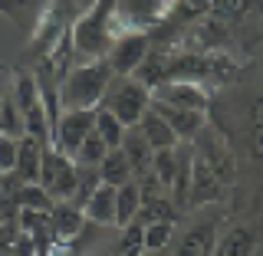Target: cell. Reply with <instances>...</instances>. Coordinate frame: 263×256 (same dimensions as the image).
Returning <instances> with one entry per match:
<instances>
[{
  "mask_svg": "<svg viewBox=\"0 0 263 256\" xmlns=\"http://www.w3.org/2000/svg\"><path fill=\"white\" fill-rule=\"evenodd\" d=\"M128 30H138L128 20V13H122L119 0H92L76 20L69 23V36L76 60H105L115 40L125 36Z\"/></svg>",
  "mask_w": 263,
  "mask_h": 256,
  "instance_id": "1",
  "label": "cell"
},
{
  "mask_svg": "<svg viewBox=\"0 0 263 256\" xmlns=\"http://www.w3.org/2000/svg\"><path fill=\"white\" fill-rule=\"evenodd\" d=\"M115 72L109 60H89L72 66L60 82V109H86L96 112L102 105L105 92H109Z\"/></svg>",
  "mask_w": 263,
  "mask_h": 256,
  "instance_id": "2",
  "label": "cell"
},
{
  "mask_svg": "<svg viewBox=\"0 0 263 256\" xmlns=\"http://www.w3.org/2000/svg\"><path fill=\"white\" fill-rule=\"evenodd\" d=\"M10 95L16 102V109L23 115V128L27 135L40 138L43 145H53V125L46 119V105H43V92H40V79L36 72H16Z\"/></svg>",
  "mask_w": 263,
  "mask_h": 256,
  "instance_id": "3",
  "label": "cell"
},
{
  "mask_svg": "<svg viewBox=\"0 0 263 256\" xmlns=\"http://www.w3.org/2000/svg\"><path fill=\"white\" fill-rule=\"evenodd\" d=\"M102 105L109 109L125 128H135L142 122V115L152 109V89L145 82H138L135 76H115L109 92H105Z\"/></svg>",
  "mask_w": 263,
  "mask_h": 256,
  "instance_id": "4",
  "label": "cell"
},
{
  "mask_svg": "<svg viewBox=\"0 0 263 256\" xmlns=\"http://www.w3.org/2000/svg\"><path fill=\"white\" fill-rule=\"evenodd\" d=\"M79 174H82V168H79L76 158L63 154L56 145H46L43 168H40V184H43L56 201H66V204L72 201V194H76V187H79Z\"/></svg>",
  "mask_w": 263,
  "mask_h": 256,
  "instance_id": "5",
  "label": "cell"
},
{
  "mask_svg": "<svg viewBox=\"0 0 263 256\" xmlns=\"http://www.w3.org/2000/svg\"><path fill=\"white\" fill-rule=\"evenodd\" d=\"M92 125H96V112H86V109H63L60 122L53 125V145L60 148L63 154L76 158L82 142L92 135Z\"/></svg>",
  "mask_w": 263,
  "mask_h": 256,
  "instance_id": "6",
  "label": "cell"
},
{
  "mask_svg": "<svg viewBox=\"0 0 263 256\" xmlns=\"http://www.w3.org/2000/svg\"><path fill=\"white\" fill-rule=\"evenodd\" d=\"M148 53H152V36H148V30H128L125 36L115 40V46L109 49L105 60H109L115 76H135Z\"/></svg>",
  "mask_w": 263,
  "mask_h": 256,
  "instance_id": "7",
  "label": "cell"
},
{
  "mask_svg": "<svg viewBox=\"0 0 263 256\" xmlns=\"http://www.w3.org/2000/svg\"><path fill=\"white\" fill-rule=\"evenodd\" d=\"M152 102H164L175 109H191V112H208L211 109V89L204 82H187V79H168L158 89H152Z\"/></svg>",
  "mask_w": 263,
  "mask_h": 256,
  "instance_id": "8",
  "label": "cell"
},
{
  "mask_svg": "<svg viewBox=\"0 0 263 256\" xmlns=\"http://www.w3.org/2000/svg\"><path fill=\"white\" fill-rule=\"evenodd\" d=\"M220 194H224V181H220L217 171H214L211 164L194 151V161H191V187H187V207H204V204H214V201H220Z\"/></svg>",
  "mask_w": 263,
  "mask_h": 256,
  "instance_id": "9",
  "label": "cell"
},
{
  "mask_svg": "<svg viewBox=\"0 0 263 256\" xmlns=\"http://www.w3.org/2000/svg\"><path fill=\"white\" fill-rule=\"evenodd\" d=\"M152 109L175 128V135L181 142H194L204 128H208V112H191V109H175V105H164V102H152Z\"/></svg>",
  "mask_w": 263,
  "mask_h": 256,
  "instance_id": "10",
  "label": "cell"
},
{
  "mask_svg": "<svg viewBox=\"0 0 263 256\" xmlns=\"http://www.w3.org/2000/svg\"><path fill=\"white\" fill-rule=\"evenodd\" d=\"M43 151H46V145L40 142V138H33V135H23V138H20L13 174L20 178L23 184H33V181H40V168H43Z\"/></svg>",
  "mask_w": 263,
  "mask_h": 256,
  "instance_id": "11",
  "label": "cell"
},
{
  "mask_svg": "<svg viewBox=\"0 0 263 256\" xmlns=\"http://www.w3.org/2000/svg\"><path fill=\"white\" fill-rule=\"evenodd\" d=\"M122 151H125V158H128V164H132V174H135V181L145 178V174H152L155 148L148 145V138H145L138 128H128V131H125V138H122Z\"/></svg>",
  "mask_w": 263,
  "mask_h": 256,
  "instance_id": "12",
  "label": "cell"
},
{
  "mask_svg": "<svg viewBox=\"0 0 263 256\" xmlns=\"http://www.w3.org/2000/svg\"><path fill=\"white\" fill-rule=\"evenodd\" d=\"M82 224H86V213L72 204H56L53 207V243L60 246H69L76 237L82 233Z\"/></svg>",
  "mask_w": 263,
  "mask_h": 256,
  "instance_id": "13",
  "label": "cell"
},
{
  "mask_svg": "<svg viewBox=\"0 0 263 256\" xmlns=\"http://www.w3.org/2000/svg\"><path fill=\"white\" fill-rule=\"evenodd\" d=\"M178 0H128V20L138 30H152L158 20H164L168 13H175Z\"/></svg>",
  "mask_w": 263,
  "mask_h": 256,
  "instance_id": "14",
  "label": "cell"
},
{
  "mask_svg": "<svg viewBox=\"0 0 263 256\" xmlns=\"http://www.w3.org/2000/svg\"><path fill=\"white\" fill-rule=\"evenodd\" d=\"M135 128L148 138V145H152L155 151H161V148H178V142H181V138L175 135V128H171V125H168V122H164L155 109H148Z\"/></svg>",
  "mask_w": 263,
  "mask_h": 256,
  "instance_id": "15",
  "label": "cell"
},
{
  "mask_svg": "<svg viewBox=\"0 0 263 256\" xmlns=\"http://www.w3.org/2000/svg\"><path fill=\"white\" fill-rule=\"evenodd\" d=\"M82 213H86V220H92L99 227L115 224V187L112 184H99L96 194L89 197V204L82 207Z\"/></svg>",
  "mask_w": 263,
  "mask_h": 256,
  "instance_id": "16",
  "label": "cell"
},
{
  "mask_svg": "<svg viewBox=\"0 0 263 256\" xmlns=\"http://www.w3.org/2000/svg\"><path fill=\"white\" fill-rule=\"evenodd\" d=\"M138 210H142V191H138V181L115 187V227H128L135 224Z\"/></svg>",
  "mask_w": 263,
  "mask_h": 256,
  "instance_id": "17",
  "label": "cell"
},
{
  "mask_svg": "<svg viewBox=\"0 0 263 256\" xmlns=\"http://www.w3.org/2000/svg\"><path fill=\"white\" fill-rule=\"evenodd\" d=\"M99 178H102V184H112V187H122V184H128V181H135L132 164H128L122 148H109V154L99 164Z\"/></svg>",
  "mask_w": 263,
  "mask_h": 256,
  "instance_id": "18",
  "label": "cell"
},
{
  "mask_svg": "<svg viewBox=\"0 0 263 256\" xmlns=\"http://www.w3.org/2000/svg\"><path fill=\"white\" fill-rule=\"evenodd\" d=\"M13 207L16 210H53L56 197L49 194L40 181H33V184H23L20 191L13 194Z\"/></svg>",
  "mask_w": 263,
  "mask_h": 256,
  "instance_id": "19",
  "label": "cell"
},
{
  "mask_svg": "<svg viewBox=\"0 0 263 256\" xmlns=\"http://www.w3.org/2000/svg\"><path fill=\"white\" fill-rule=\"evenodd\" d=\"M178 256H214V224H197L178 246Z\"/></svg>",
  "mask_w": 263,
  "mask_h": 256,
  "instance_id": "20",
  "label": "cell"
},
{
  "mask_svg": "<svg viewBox=\"0 0 263 256\" xmlns=\"http://www.w3.org/2000/svg\"><path fill=\"white\" fill-rule=\"evenodd\" d=\"M92 131H96V135L102 138L109 148H122V138H125L128 128L122 125V122L115 119V115L105 109V105H99V109H96V125H92Z\"/></svg>",
  "mask_w": 263,
  "mask_h": 256,
  "instance_id": "21",
  "label": "cell"
},
{
  "mask_svg": "<svg viewBox=\"0 0 263 256\" xmlns=\"http://www.w3.org/2000/svg\"><path fill=\"white\" fill-rule=\"evenodd\" d=\"M152 174L164 191H175V178H178V148H161L155 151L152 161Z\"/></svg>",
  "mask_w": 263,
  "mask_h": 256,
  "instance_id": "22",
  "label": "cell"
},
{
  "mask_svg": "<svg viewBox=\"0 0 263 256\" xmlns=\"http://www.w3.org/2000/svg\"><path fill=\"white\" fill-rule=\"evenodd\" d=\"M250 253H253V233L247 227H234L214 246V256H250Z\"/></svg>",
  "mask_w": 263,
  "mask_h": 256,
  "instance_id": "23",
  "label": "cell"
},
{
  "mask_svg": "<svg viewBox=\"0 0 263 256\" xmlns=\"http://www.w3.org/2000/svg\"><path fill=\"white\" fill-rule=\"evenodd\" d=\"M105 154H109V145H105L102 138H99L96 131H92V135H89L86 142H82L79 154H76V161H79V168H99Z\"/></svg>",
  "mask_w": 263,
  "mask_h": 256,
  "instance_id": "24",
  "label": "cell"
},
{
  "mask_svg": "<svg viewBox=\"0 0 263 256\" xmlns=\"http://www.w3.org/2000/svg\"><path fill=\"white\" fill-rule=\"evenodd\" d=\"M145 253V224H128L122 227V240H119V256H142Z\"/></svg>",
  "mask_w": 263,
  "mask_h": 256,
  "instance_id": "25",
  "label": "cell"
},
{
  "mask_svg": "<svg viewBox=\"0 0 263 256\" xmlns=\"http://www.w3.org/2000/svg\"><path fill=\"white\" fill-rule=\"evenodd\" d=\"M175 233V220H155L145 224V250H164Z\"/></svg>",
  "mask_w": 263,
  "mask_h": 256,
  "instance_id": "26",
  "label": "cell"
},
{
  "mask_svg": "<svg viewBox=\"0 0 263 256\" xmlns=\"http://www.w3.org/2000/svg\"><path fill=\"white\" fill-rule=\"evenodd\" d=\"M250 148H253V158H263V95L253 102V112H250Z\"/></svg>",
  "mask_w": 263,
  "mask_h": 256,
  "instance_id": "27",
  "label": "cell"
},
{
  "mask_svg": "<svg viewBox=\"0 0 263 256\" xmlns=\"http://www.w3.org/2000/svg\"><path fill=\"white\" fill-rule=\"evenodd\" d=\"M16 148H20V138L0 135V174H10L16 168Z\"/></svg>",
  "mask_w": 263,
  "mask_h": 256,
  "instance_id": "28",
  "label": "cell"
},
{
  "mask_svg": "<svg viewBox=\"0 0 263 256\" xmlns=\"http://www.w3.org/2000/svg\"><path fill=\"white\" fill-rule=\"evenodd\" d=\"M175 10L181 16H187V20H194V16H204V13L217 10V0H178Z\"/></svg>",
  "mask_w": 263,
  "mask_h": 256,
  "instance_id": "29",
  "label": "cell"
},
{
  "mask_svg": "<svg viewBox=\"0 0 263 256\" xmlns=\"http://www.w3.org/2000/svg\"><path fill=\"white\" fill-rule=\"evenodd\" d=\"M30 4H33V0H0V13L10 16V20H13L20 30H30L27 23H23V10H27Z\"/></svg>",
  "mask_w": 263,
  "mask_h": 256,
  "instance_id": "30",
  "label": "cell"
},
{
  "mask_svg": "<svg viewBox=\"0 0 263 256\" xmlns=\"http://www.w3.org/2000/svg\"><path fill=\"white\" fill-rule=\"evenodd\" d=\"M7 95H10V86H7V69L0 66V112H4V102H7Z\"/></svg>",
  "mask_w": 263,
  "mask_h": 256,
  "instance_id": "31",
  "label": "cell"
},
{
  "mask_svg": "<svg viewBox=\"0 0 263 256\" xmlns=\"http://www.w3.org/2000/svg\"><path fill=\"white\" fill-rule=\"evenodd\" d=\"M10 207H13V201H7V197H4V191H0V224H4L7 217H16V213H13Z\"/></svg>",
  "mask_w": 263,
  "mask_h": 256,
  "instance_id": "32",
  "label": "cell"
},
{
  "mask_svg": "<svg viewBox=\"0 0 263 256\" xmlns=\"http://www.w3.org/2000/svg\"><path fill=\"white\" fill-rule=\"evenodd\" d=\"M142 256H164V250H145Z\"/></svg>",
  "mask_w": 263,
  "mask_h": 256,
  "instance_id": "33",
  "label": "cell"
},
{
  "mask_svg": "<svg viewBox=\"0 0 263 256\" xmlns=\"http://www.w3.org/2000/svg\"><path fill=\"white\" fill-rule=\"evenodd\" d=\"M0 256H13V253H0Z\"/></svg>",
  "mask_w": 263,
  "mask_h": 256,
  "instance_id": "34",
  "label": "cell"
}]
</instances>
